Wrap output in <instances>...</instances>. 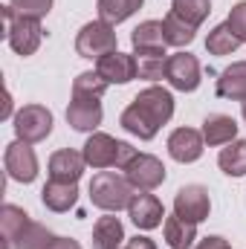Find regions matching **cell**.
Masks as SVG:
<instances>
[{"label":"cell","instance_id":"24","mask_svg":"<svg viewBox=\"0 0 246 249\" xmlns=\"http://www.w3.org/2000/svg\"><path fill=\"white\" fill-rule=\"evenodd\" d=\"M217 165H220V171L229 174V177H244L246 174V139L229 142V148L220 151Z\"/></svg>","mask_w":246,"mask_h":249},{"label":"cell","instance_id":"16","mask_svg":"<svg viewBox=\"0 0 246 249\" xmlns=\"http://www.w3.org/2000/svg\"><path fill=\"white\" fill-rule=\"evenodd\" d=\"M67 122L75 130H96L102 124V102L99 99H75L67 107Z\"/></svg>","mask_w":246,"mask_h":249},{"label":"cell","instance_id":"29","mask_svg":"<svg viewBox=\"0 0 246 249\" xmlns=\"http://www.w3.org/2000/svg\"><path fill=\"white\" fill-rule=\"evenodd\" d=\"M171 12L180 15L183 20H188L191 26H200L209 12H211V3L209 0H171Z\"/></svg>","mask_w":246,"mask_h":249},{"label":"cell","instance_id":"23","mask_svg":"<svg viewBox=\"0 0 246 249\" xmlns=\"http://www.w3.org/2000/svg\"><path fill=\"white\" fill-rule=\"evenodd\" d=\"M53 244H55V235H53L47 226L29 220V223L23 226V232L15 238L12 249H53Z\"/></svg>","mask_w":246,"mask_h":249},{"label":"cell","instance_id":"11","mask_svg":"<svg viewBox=\"0 0 246 249\" xmlns=\"http://www.w3.org/2000/svg\"><path fill=\"white\" fill-rule=\"evenodd\" d=\"M127 214H130V220H133L139 229L148 232V229L162 226L165 209H162L159 197H154V194H148V191H139V194H133V200H130V206H127Z\"/></svg>","mask_w":246,"mask_h":249},{"label":"cell","instance_id":"37","mask_svg":"<svg viewBox=\"0 0 246 249\" xmlns=\"http://www.w3.org/2000/svg\"><path fill=\"white\" fill-rule=\"evenodd\" d=\"M244 119H246V102H244Z\"/></svg>","mask_w":246,"mask_h":249},{"label":"cell","instance_id":"12","mask_svg":"<svg viewBox=\"0 0 246 249\" xmlns=\"http://www.w3.org/2000/svg\"><path fill=\"white\" fill-rule=\"evenodd\" d=\"M96 72L107 81V84H127L133 78H139V70H136V55H124V53H110L105 58L96 61Z\"/></svg>","mask_w":246,"mask_h":249},{"label":"cell","instance_id":"15","mask_svg":"<svg viewBox=\"0 0 246 249\" xmlns=\"http://www.w3.org/2000/svg\"><path fill=\"white\" fill-rule=\"evenodd\" d=\"M130 44H133V53L136 55H148V53H165V29H162V20H145L133 29L130 35Z\"/></svg>","mask_w":246,"mask_h":249},{"label":"cell","instance_id":"18","mask_svg":"<svg viewBox=\"0 0 246 249\" xmlns=\"http://www.w3.org/2000/svg\"><path fill=\"white\" fill-rule=\"evenodd\" d=\"M217 96L232 99V102H246V61H235L226 67L217 78Z\"/></svg>","mask_w":246,"mask_h":249},{"label":"cell","instance_id":"2","mask_svg":"<svg viewBox=\"0 0 246 249\" xmlns=\"http://www.w3.org/2000/svg\"><path fill=\"white\" fill-rule=\"evenodd\" d=\"M84 160L87 165L93 168H127V162L136 157V148L113 139L110 133H93L87 142H84Z\"/></svg>","mask_w":246,"mask_h":249},{"label":"cell","instance_id":"6","mask_svg":"<svg viewBox=\"0 0 246 249\" xmlns=\"http://www.w3.org/2000/svg\"><path fill=\"white\" fill-rule=\"evenodd\" d=\"M50 130H53V113L44 105H23L15 113V133H18V139H23L29 145L47 139Z\"/></svg>","mask_w":246,"mask_h":249},{"label":"cell","instance_id":"21","mask_svg":"<svg viewBox=\"0 0 246 249\" xmlns=\"http://www.w3.org/2000/svg\"><path fill=\"white\" fill-rule=\"evenodd\" d=\"M124 241V226L119 217H99L93 226V249H119Z\"/></svg>","mask_w":246,"mask_h":249},{"label":"cell","instance_id":"8","mask_svg":"<svg viewBox=\"0 0 246 249\" xmlns=\"http://www.w3.org/2000/svg\"><path fill=\"white\" fill-rule=\"evenodd\" d=\"M3 165H6L9 180L32 183V180L38 177V157H35V151L29 148V142H23V139H15L12 145H6Z\"/></svg>","mask_w":246,"mask_h":249},{"label":"cell","instance_id":"7","mask_svg":"<svg viewBox=\"0 0 246 249\" xmlns=\"http://www.w3.org/2000/svg\"><path fill=\"white\" fill-rule=\"evenodd\" d=\"M124 177H127V183L136 188V191H154L157 186L165 183V165L154 154H136L127 162Z\"/></svg>","mask_w":246,"mask_h":249},{"label":"cell","instance_id":"4","mask_svg":"<svg viewBox=\"0 0 246 249\" xmlns=\"http://www.w3.org/2000/svg\"><path fill=\"white\" fill-rule=\"evenodd\" d=\"M0 9H3V18H6V41H9V47L18 55H32L41 47V38H44L41 20L18 15L12 6H0Z\"/></svg>","mask_w":246,"mask_h":249},{"label":"cell","instance_id":"19","mask_svg":"<svg viewBox=\"0 0 246 249\" xmlns=\"http://www.w3.org/2000/svg\"><path fill=\"white\" fill-rule=\"evenodd\" d=\"M235 136H238V122L232 116L211 113L203 122V139L209 145H229V142H235Z\"/></svg>","mask_w":246,"mask_h":249},{"label":"cell","instance_id":"3","mask_svg":"<svg viewBox=\"0 0 246 249\" xmlns=\"http://www.w3.org/2000/svg\"><path fill=\"white\" fill-rule=\"evenodd\" d=\"M133 191H136V188L127 183V177L116 174V171H99V174L90 180V200H93V206L102 209V212L127 209L130 200H133Z\"/></svg>","mask_w":246,"mask_h":249},{"label":"cell","instance_id":"31","mask_svg":"<svg viewBox=\"0 0 246 249\" xmlns=\"http://www.w3.org/2000/svg\"><path fill=\"white\" fill-rule=\"evenodd\" d=\"M9 6L18 12V15H26V18H47L50 9H53V0H9Z\"/></svg>","mask_w":246,"mask_h":249},{"label":"cell","instance_id":"14","mask_svg":"<svg viewBox=\"0 0 246 249\" xmlns=\"http://www.w3.org/2000/svg\"><path fill=\"white\" fill-rule=\"evenodd\" d=\"M84 154L72 151V148H64V151H55L50 157V180H64V183H78L81 174H84Z\"/></svg>","mask_w":246,"mask_h":249},{"label":"cell","instance_id":"26","mask_svg":"<svg viewBox=\"0 0 246 249\" xmlns=\"http://www.w3.org/2000/svg\"><path fill=\"white\" fill-rule=\"evenodd\" d=\"M142 9V0H99V20L116 26Z\"/></svg>","mask_w":246,"mask_h":249},{"label":"cell","instance_id":"32","mask_svg":"<svg viewBox=\"0 0 246 249\" xmlns=\"http://www.w3.org/2000/svg\"><path fill=\"white\" fill-rule=\"evenodd\" d=\"M226 23H229V29H232L241 41H246V0H241V3H235V6H232V12H229Z\"/></svg>","mask_w":246,"mask_h":249},{"label":"cell","instance_id":"13","mask_svg":"<svg viewBox=\"0 0 246 249\" xmlns=\"http://www.w3.org/2000/svg\"><path fill=\"white\" fill-rule=\"evenodd\" d=\"M203 130H194V127H177L171 136H168V154L177 160V162H197L203 157Z\"/></svg>","mask_w":246,"mask_h":249},{"label":"cell","instance_id":"10","mask_svg":"<svg viewBox=\"0 0 246 249\" xmlns=\"http://www.w3.org/2000/svg\"><path fill=\"white\" fill-rule=\"evenodd\" d=\"M165 78L174 90H183L191 93L200 87V61L191 55V53H177V55H168V70H165Z\"/></svg>","mask_w":246,"mask_h":249},{"label":"cell","instance_id":"28","mask_svg":"<svg viewBox=\"0 0 246 249\" xmlns=\"http://www.w3.org/2000/svg\"><path fill=\"white\" fill-rule=\"evenodd\" d=\"M107 90V81L99 72H78L72 81V96L75 99H102Z\"/></svg>","mask_w":246,"mask_h":249},{"label":"cell","instance_id":"30","mask_svg":"<svg viewBox=\"0 0 246 249\" xmlns=\"http://www.w3.org/2000/svg\"><path fill=\"white\" fill-rule=\"evenodd\" d=\"M136 70H139V78L159 81V78H165V70H168V55H165V53L136 55Z\"/></svg>","mask_w":246,"mask_h":249},{"label":"cell","instance_id":"25","mask_svg":"<svg viewBox=\"0 0 246 249\" xmlns=\"http://www.w3.org/2000/svg\"><path fill=\"white\" fill-rule=\"evenodd\" d=\"M162 29H165V44H171V47H188L194 41V35H197V26H191L188 20H183L174 12L165 15Z\"/></svg>","mask_w":246,"mask_h":249},{"label":"cell","instance_id":"36","mask_svg":"<svg viewBox=\"0 0 246 249\" xmlns=\"http://www.w3.org/2000/svg\"><path fill=\"white\" fill-rule=\"evenodd\" d=\"M9 113H12V99H9V96H6V105H3V119H6V116H9Z\"/></svg>","mask_w":246,"mask_h":249},{"label":"cell","instance_id":"20","mask_svg":"<svg viewBox=\"0 0 246 249\" xmlns=\"http://www.w3.org/2000/svg\"><path fill=\"white\" fill-rule=\"evenodd\" d=\"M162 232H165V244L171 249H191L194 241H197V223H188V220L177 217V214L165 217Z\"/></svg>","mask_w":246,"mask_h":249},{"label":"cell","instance_id":"34","mask_svg":"<svg viewBox=\"0 0 246 249\" xmlns=\"http://www.w3.org/2000/svg\"><path fill=\"white\" fill-rule=\"evenodd\" d=\"M124 247L127 249H157V244H154L151 238H145V235H136V238H130Z\"/></svg>","mask_w":246,"mask_h":249},{"label":"cell","instance_id":"27","mask_svg":"<svg viewBox=\"0 0 246 249\" xmlns=\"http://www.w3.org/2000/svg\"><path fill=\"white\" fill-rule=\"evenodd\" d=\"M241 44H244V41L229 29V23L214 26V29L209 32V38H206V50H209L211 55H232Z\"/></svg>","mask_w":246,"mask_h":249},{"label":"cell","instance_id":"33","mask_svg":"<svg viewBox=\"0 0 246 249\" xmlns=\"http://www.w3.org/2000/svg\"><path fill=\"white\" fill-rule=\"evenodd\" d=\"M191 249H232V247H229V241H223L220 235H209V238H203L197 247H191Z\"/></svg>","mask_w":246,"mask_h":249},{"label":"cell","instance_id":"17","mask_svg":"<svg viewBox=\"0 0 246 249\" xmlns=\"http://www.w3.org/2000/svg\"><path fill=\"white\" fill-rule=\"evenodd\" d=\"M41 200L50 212H70L78 200V183H64V180H50L44 191H41Z\"/></svg>","mask_w":246,"mask_h":249},{"label":"cell","instance_id":"38","mask_svg":"<svg viewBox=\"0 0 246 249\" xmlns=\"http://www.w3.org/2000/svg\"><path fill=\"white\" fill-rule=\"evenodd\" d=\"M119 249H127V247H119Z\"/></svg>","mask_w":246,"mask_h":249},{"label":"cell","instance_id":"9","mask_svg":"<svg viewBox=\"0 0 246 249\" xmlns=\"http://www.w3.org/2000/svg\"><path fill=\"white\" fill-rule=\"evenodd\" d=\"M211 212L209 191L203 186H183L174 197V214L183 217L188 223H203Z\"/></svg>","mask_w":246,"mask_h":249},{"label":"cell","instance_id":"5","mask_svg":"<svg viewBox=\"0 0 246 249\" xmlns=\"http://www.w3.org/2000/svg\"><path fill=\"white\" fill-rule=\"evenodd\" d=\"M75 53L81 58H105L110 53H116V29L105 20H93L84 23L78 38H75Z\"/></svg>","mask_w":246,"mask_h":249},{"label":"cell","instance_id":"35","mask_svg":"<svg viewBox=\"0 0 246 249\" xmlns=\"http://www.w3.org/2000/svg\"><path fill=\"white\" fill-rule=\"evenodd\" d=\"M53 249H81V244H78V241H72V238H55Z\"/></svg>","mask_w":246,"mask_h":249},{"label":"cell","instance_id":"1","mask_svg":"<svg viewBox=\"0 0 246 249\" xmlns=\"http://www.w3.org/2000/svg\"><path fill=\"white\" fill-rule=\"evenodd\" d=\"M171 116H174V96L165 87H148V90H142L124 107L119 124L127 133H133V136H139V139L148 142V139L157 136V130L168 122Z\"/></svg>","mask_w":246,"mask_h":249},{"label":"cell","instance_id":"22","mask_svg":"<svg viewBox=\"0 0 246 249\" xmlns=\"http://www.w3.org/2000/svg\"><path fill=\"white\" fill-rule=\"evenodd\" d=\"M32 217L23 212V209H18V206H3V212H0V232H3V249H12L15 244V238L23 232V226L29 223Z\"/></svg>","mask_w":246,"mask_h":249}]
</instances>
